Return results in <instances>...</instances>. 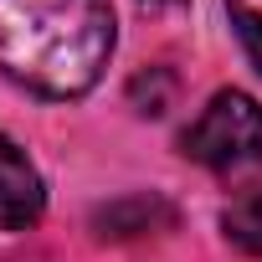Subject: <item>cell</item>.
<instances>
[{"instance_id":"3","label":"cell","mask_w":262,"mask_h":262,"mask_svg":"<svg viewBox=\"0 0 262 262\" xmlns=\"http://www.w3.org/2000/svg\"><path fill=\"white\" fill-rule=\"evenodd\" d=\"M47 211V190L21 144L0 134V231H26Z\"/></svg>"},{"instance_id":"4","label":"cell","mask_w":262,"mask_h":262,"mask_svg":"<svg viewBox=\"0 0 262 262\" xmlns=\"http://www.w3.org/2000/svg\"><path fill=\"white\" fill-rule=\"evenodd\" d=\"M221 231L236 252L247 257H262V185L257 190H242L226 211H221Z\"/></svg>"},{"instance_id":"5","label":"cell","mask_w":262,"mask_h":262,"mask_svg":"<svg viewBox=\"0 0 262 262\" xmlns=\"http://www.w3.org/2000/svg\"><path fill=\"white\" fill-rule=\"evenodd\" d=\"M170 98H175V72L170 67H149V72H139L128 82V103H134L144 118H160L170 108Z\"/></svg>"},{"instance_id":"7","label":"cell","mask_w":262,"mask_h":262,"mask_svg":"<svg viewBox=\"0 0 262 262\" xmlns=\"http://www.w3.org/2000/svg\"><path fill=\"white\" fill-rule=\"evenodd\" d=\"M144 11H165V6H180V0H139Z\"/></svg>"},{"instance_id":"1","label":"cell","mask_w":262,"mask_h":262,"mask_svg":"<svg viewBox=\"0 0 262 262\" xmlns=\"http://www.w3.org/2000/svg\"><path fill=\"white\" fill-rule=\"evenodd\" d=\"M108 0H0V77L36 98H82L113 57Z\"/></svg>"},{"instance_id":"6","label":"cell","mask_w":262,"mask_h":262,"mask_svg":"<svg viewBox=\"0 0 262 262\" xmlns=\"http://www.w3.org/2000/svg\"><path fill=\"white\" fill-rule=\"evenodd\" d=\"M226 11H231V26L242 36V52L262 67V0H226Z\"/></svg>"},{"instance_id":"2","label":"cell","mask_w":262,"mask_h":262,"mask_svg":"<svg viewBox=\"0 0 262 262\" xmlns=\"http://www.w3.org/2000/svg\"><path fill=\"white\" fill-rule=\"evenodd\" d=\"M180 149H185V160H195L216 175L257 170L262 165V103L236 88H221L180 134Z\"/></svg>"}]
</instances>
